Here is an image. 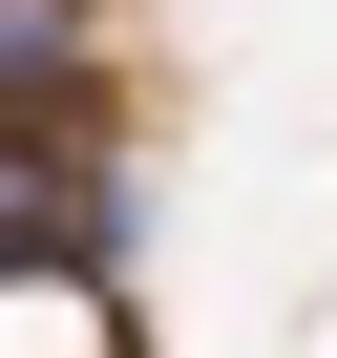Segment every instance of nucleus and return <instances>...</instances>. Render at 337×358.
Wrapping results in <instances>:
<instances>
[{
	"mask_svg": "<svg viewBox=\"0 0 337 358\" xmlns=\"http://www.w3.org/2000/svg\"><path fill=\"white\" fill-rule=\"evenodd\" d=\"M43 253H127V169L85 190L64 127H0V274H43Z\"/></svg>",
	"mask_w": 337,
	"mask_h": 358,
	"instance_id": "f257e3e1",
	"label": "nucleus"
},
{
	"mask_svg": "<svg viewBox=\"0 0 337 358\" xmlns=\"http://www.w3.org/2000/svg\"><path fill=\"white\" fill-rule=\"evenodd\" d=\"M85 0H0V127H85Z\"/></svg>",
	"mask_w": 337,
	"mask_h": 358,
	"instance_id": "f03ea898",
	"label": "nucleus"
}]
</instances>
